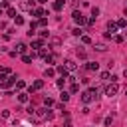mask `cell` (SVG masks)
Returning <instances> with one entry per match:
<instances>
[{
    "instance_id": "6da1fadb",
    "label": "cell",
    "mask_w": 127,
    "mask_h": 127,
    "mask_svg": "<svg viewBox=\"0 0 127 127\" xmlns=\"http://www.w3.org/2000/svg\"><path fill=\"white\" fill-rule=\"evenodd\" d=\"M117 91H119V83L117 81H111V83L105 85V95L113 97V95H117Z\"/></svg>"
},
{
    "instance_id": "7a4b0ae2",
    "label": "cell",
    "mask_w": 127,
    "mask_h": 127,
    "mask_svg": "<svg viewBox=\"0 0 127 127\" xmlns=\"http://www.w3.org/2000/svg\"><path fill=\"white\" fill-rule=\"evenodd\" d=\"M71 18H73V22L75 24H79V26H83V24H87V20H85V16L79 12V10H73V14H71Z\"/></svg>"
},
{
    "instance_id": "3957f363",
    "label": "cell",
    "mask_w": 127,
    "mask_h": 127,
    "mask_svg": "<svg viewBox=\"0 0 127 127\" xmlns=\"http://www.w3.org/2000/svg\"><path fill=\"white\" fill-rule=\"evenodd\" d=\"M16 75L12 73V75H6L4 79H2V83H0V87H12V85H16Z\"/></svg>"
},
{
    "instance_id": "277c9868",
    "label": "cell",
    "mask_w": 127,
    "mask_h": 127,
    "mask_svg": "<svg viewBox=\"0 0 127 127\" xmlns=\"http://www.w3.org/2000/svg\"><path fill=\"white\" fill-rule=\"evenodd\" d=\"M30 48H32L34 52H40V50H44V40H42V38H40V40H32Z\"/></svg>"
},
{
    "instance_id": "5b68a950",
    "label": "cell",
    "mask_w": 127,
    "mask_h": 127,
    "mask_svg": "<svg viewBox=\"0 0 127 127\" xmlns=\"http://www.w3.org/2000/svg\"><path fill=\"white\" fill-rule=\"evenodd\" d=\"M117 30H119L117 22H111V20H109V22H107V32H109L111 36H115V34H117Z\"/></svg>"
},
{
    "instance_id": "8992f818",
    "label": "cell",
    "mask_w": 127,
    "mask_h": 127,
    "mask_svg": "<svg viewBox=\"0 0 127 127\" xmlns=\"http://www.w3.org/2000/svg\"><path fill=\"white\" fill-rule=\"evenodd\" d=\"M42 87H44V81H42V79H36V81H32V85H30V93H32V91H40Z\"/></svg>"
},
{
    "instance_id": "52a82bcc",
    "label": "cell",
    "mask_w": 127,
    "mask_h": 127,
    "mask_svg": "<svg viewBox=\"0 0 127 127\" xmlns=\"http://www.w3.org/2000/svg\"><path fill=\"white\" fill-rule=\"evenodd\" d=\"M32 14H34V16L38 18V20H42L44 16H48V12H46L44 8H34V10H32Z\"/></svg>"
},
{
    "instance_id": "ba28073f",
    "label": "cell",
    "mask_w": 127,
    "mask_h": 127,
    "mask_svg": "<svg viewBox=\"0 0 127 127\" xmlns=\"http://www.w3.org/2000/svg\"><path fill=\"white\" fill-rule=\"evenodd\" d=\"M81 101H83V103H85V105H87V103H91V101H93V95H91V91H89V89H87V91H83V93H81Z\"/></svg>"
},
{
    "instance_id": "9c48e42d",
    "label": "cell",
    "mask_w": 127,
    "mask_h": 127,
    "mask_svg": "<svg viewBox=\"0 0 127 127\" xmlns=\"http://www.w3.org/2000/svg\"><path fill=\"white\" fill-rule=\"evenodd\" d=\"M64 65H65V69H67V71H75V69H77V64H75L73 60H65V64H64Z\"/></svg>"
},
{
    "instance_id": "30bf717a",
    "label": "cell",
    "mask_w": 127,
    "mask_h": 127,
    "mask_svg": "<svg viewBox=\"0 0 127 127\" xmlns=\"http://www.w3.org/2000/svg\"><path fill=\"white\" fill-rule=\"evenodd\" d=\"M56 71H58V73H60L62 77H65V79L69 77V71L65 69V65H58V67H56Z\"/></svg>"
},
{
    "instance_id": "8fae6325",
    "label": "cell",
    "mask_w": 127,
    "mask_h": 127,
    "mask_svg": "<svg viewBox=\"0 0 127 127\" xmlns=\"http://www.w3.org/2000/svg\"><path fill=\"white\" fill-rule=\"evenodd\" d=\"M26 50H28V46H26L24 42H18V44H16V52H18V54H22V56H24V54H26Z\"/></svg>"
},
{
    "instance_id": "7c38bea8",
    "label": "cell",
    "mask_w": 127,
    "mask_h": 127,
    "mask_svg": "<svg viewBox=\"0 0 127 127\" xmlns=\"http://www.w3.org/2000/svg\"><path fill=\"white\" fill-rule=\"evenodd\" d=\"M85 69H87V71H97V69H99V64H97V62H87Z\"/></svg>"
},
{
    "instance_id": "4fadbf2b",
    "label": "cell",
    "mask_w": 127,
    "mask_h": 127,
    "mask_svg": "<svg viewBox=\"0 0 127 127\" xmlns=\"http://www.w3.org/2000/svg\"><path fill=\"white\" fill-rule=\"evenodd\" d=\"M18 101H20V103H28V101H30V95L24 93V91H20V93H18Z\"/></svg>"
},
{
    "instance_id": "5bb4252c",
    "label": "cell",
    "mask_w": 127,
    "mask_h": 127,
    "mask_svg": "<svg viewBox=\"0 0 127 127\" xmlns=\"http://www.w3.org/2000/svg\"><path fill=\"white\" fill-rule=\"evenodd\" d=\"M34 56H36V52H32V56H30V54H24V56H22V62H24V64H32V58H34Z\"/></svg>"
},
{
    "instance_id": "9a60e30c",
    "label": "cell",
    "mask_w": 127,
    "mask_h": 127,
    "mask_svg": "<svg viewBox=\"0 0 127 127\" xmlns=\"http://www.w3.org/2000/svg\"><path fill=\"white\" fill-rule=\"evenodd\" d=\"M0 75H2V77H6V75H12V71H10L8 67H4V65H0Z\"/></svg>"
},
{
    "instance_id": "2e32d148",
    "label": "cell",
    "mask_w": 127,
    "mask_h": 127,
    "mask_svg": "<svg viewBox=\"0 0 127 127\" xmlns=\"http://www.w3.org/2000/svg\"><path fill=\"white\" fill-rule=\"evenodd\" d=\"M6 14H8V18H12V20H14V18H16V16H18V14H16V10H14V8H12V6H10V8H8V10H6Z\"/></svg>"
},
{
    "instance_id": "e0dca14e",
    "label": "cell",
    "mask_w": 127,
    "mask_h": 127,
    "mask_svg": "<svg viewBox=\"0 0 127 127\" xmlns=\"http://www.w3.org/2000/svg\"><path fill=\"white\" fill-rule=\"evenodd\" d=\"M93 48H95V50H97V52H105V50H107V46H105V44H103V42H99V44H95V46H93Z\"/></svg>"
},
{
    "instance_id": "ac0fdd59",
    "label": "cell",
    "mask_w": 127,
    "mask_h": 127,
    "mask_svg": "<svg viewBox=\"0 0 127 127\" xmlns=\"http://www.w3.org/2000/svg\"><path fill=\"white\" fill-rule=\"evenodd\" d=\"M44 75H46V77H54V75H56V69H54V67H48V69L44 71Z\"/></svg>"
},
{
    "instance_id": "d6986e66",
    "label": "cell",
    "mask_w": 127,
    "mask_h": 127,
    "mask_svg": "<svg viewBox=\"0 0 127 127\" xmlns=\"http://www.w3.org/2000/svg\"><path fill=\"white\" fill-rule=\"evenodd\" d=\"M99 77H101L103 81H111V73H109V71H101V75H99Z\"/></svg>"
},
{
    "instance_id": "ffe728a7",
    "label": "cell",
    "mask_w": 127,
    "mask_h": 127,
    "mask_svg": "<svg viewBox=\"0 0 127 127\" xmlns=\"http://www.w3.org/2000/svg\"><path fill=\"white\" fill-rule=\"evenodd\" d=\"M62 8H64V0H56V2H54V10H58V12H60Z\"/></svg>"
},
{
    "instance_id": "44dd1931",
    "label": "cell",
    "mask_w": 127,
    "mask_h": 127,
    "mask_svg": "<svg viewBox=\"0 0 127 127\" xmlns=\"http://www.w3.org/2000/svg\"><path fill=\"white\" fill-rule=\"evenodd\" d=\"M71 34H73V36H79V38H81V36H83V30H81V28H73V30H71Z\"/></svg>"
},
{
    "instance_id": "7402d4cb",
    "label": "cell",
    "mask_w": 127,
    "mask_h": 127,
    "mask_svg": "<svg viewBox=\"0 0 127 127\" xmlns=\"http://www.w3.org/2000/svg\"><path fill=\"white\" fill-rule=\"evenodd\" d=\"M24 87H26V81H22V79H18V81H16V89H20V91H22Z\"/></svg>"
},
{
    "instance_id": "603a6c76",
    "label": "cell",
    "mask_w": 127,
    "mask_h": 127,
    "mask_svg": "<svg viewBox=\"0 0 127 127\" xmlns=\"http://www.w3.org/2000/svg\"><path fill=\"white\" fill-rule=\"evenodd\" d=\"M44 105H46V107H52V105H54V99H52V97H44Z\"/></svg>"
},
{
    "instance_id": "cb8c5ba5",
    "label": "cell",
    "mask_w": 127,
    "mask_h": 127,
    "mask_svg": "<svg viewBox=\"0 0 127 127\" xmlns=\"http://www.w3.org/2000/svg\"><path fill=\"white\" fill-rule=\"evenodd\" d=\"M14 24H16V26H22V24H24V18H22V16H16V18H14Z\"/></svg>"
},
{
    "instance_id": "d4e9b609",
    "label": "cell",
    "mask_w": 127,
    "mask_h": 127,
    "mask_svg": "<svg viewBox=\"0 0 127 127\" xmlns=\"http://www.w3.org/2000/svg\"><path fill=\"white\" fill-rule=\"evenodd\" d=\"M117 26H119V28H125V26H127V20H125V18H119V20H117Z\"/></svg>"
},
{
    "instance_id": "484cf974",
    "label": "cell",
    "mask_w": 127,
    "mask_h": 127,
    "mask_svg": "<svg viewBox=\"0 0 127 127\" xmlns=\"http://www.w3.org/2000/svg\"><path fill=\"white\" fill-rule=\"evenodd\" d=\"M113 42H115V44H121V42H123V36H121V34H115V36H113Z\"/></svg>"
},
{
    "instance_id": "4316f807",
    "label": "cell",
    "mask_w": 127,
    "mask_h": 127,
    "mask_svg": "<svg viewBox=\"0 0 127 127\" xmlns=\"http://www.w3.org/2000/svg\"><path fill=\"white\" fill-rule=\"evenodd\" d=\"M60 97H62V101H64V103H65V101H69V93H67V91H62V95H60Z\"/></svg>"
},
{
    "instance_id": "83f0119b",
    "label": "cell",
    "mask_w": 127,
    "mask_h": 127,
    "mask_svg": "<svg viewBox=\"0 0 127 127\" xmlns=\"http://www.w3.org/2000/svg\"><path fill=\"white\" fill-rule=\"evenodd\" d=\"M97 14H99V8L93 6V8H91V18H97Z\"/></svg>"
},
{
    "instance_id": "f1b7e54d",
    "label": "cell",
    "mask_w": 127,
    "mask_h": 127,
    "mask_svg": "<svg viewBox=\"0 0 127 127\" xmlns=\"http://www.w3.org/2000/svg\"><path fill=\"white\" fill-rule=\"evenodd\" d=\"M81 42H83V44H91V38H89V36H85V34H83V36H81Z\"/></svg>"
},
{
    "instance_id": "f546056e",
    "label": "cell",
    "mask_w": 127,
    "mask_h": 127,
    "mask_svg": "<svg viewBox=\"0 0 127 127\" xmlns=\"http://www.w3.org/2000/svg\"><path fill=\"white\" fill-rule=\"evenodd\" d=\"M111 123H113V117H105V121H103V125H105V127H109Z\"/></svg>"
},
{
    "instance_id": "4dcf8cb0",
    "label": "cell",
    "mask_w": 127,
    "mask_h": 127,
    "mask_svg": "<svg viewBox=\"0 0 127 127\" xmlns=\"http://www.w3.org/2000/svg\"><path fill=\"white\" fill-rule=\"evenodd\" d=\"M40 36H42V40H46V38L50 36V32H48V30H42V32H40Z\"/></svg>"
},
{
    "instance_id": "1f68e13d",
    "label": "cell",
    "mask_w": 127,
    "mask_h": 127,
    "mask_svg": "<svg viewBox=\"0 0 127 127\" xmlns=\"http://www.w3.org/2000/svg\"><path fill=\"white\" fill-rule=\"evenodd\" d=\"M64 83H65V77H60V79H58V87L62 89V87H64Z\"/></svg>"
},
{
    "instance_id": "d6a6232c",
    "label": "cell",
    "mask_w": 127,
    "mask_h": 127,
    "mask_svg": "<svg viewBox=\"0 0 127 127\" xmlns=\"http://www.w3.org/2000/svg\"><path fill=\"white\" fill-rule=\"evenodd\" d=\"M79 91V85L77 83H71V93H77Z\"/></svg>"
},
{
    "instance_id": "836d02e7",
    "label": "cell",
    "mask_w": 127,
    "mask_h": 127,
    "mask_svg": "<svg viewBox=\"0 0 127 127\" xmlns=\"http://www.w3.org/2000/svg\"><path fill=\"white\" fill-rule=\"evenodd\" d=\"M77 56H79V58H85V50H81V48H77Z\"/></svg>"
},
{
    "instance_id": "e575fe53",
    "label": "cell",
    "mask_w": 127,
    "mask_h": 127,
    "mask_svg": "<svg viewBox=\"0 0 127 127\" xmlns=\"http://www.w3.org/2000/svg\"><path fill=\"white\" fill-rule=\"evenodd\" d=\"M46 24H48V20H46V18H42V20H38V26H46Z\"/></svg>"
},
{
    "instance_id": "d590c367",
    "label": "cell",
    "mask_w": 127,
    "mask_h": 127,
    "mask_svg": "<svg viewBox=\"0 0 127 127\" xmlns=\"http://www.w3.org/2000/svg\"><path fill=\"white\" fill-rule=\"evenodd\" d=\"M64 127H73V125H71L69 121H65V123H64Z\"/></svg>"
},
{
    "instance_id": "8d00e7d4",
    "label": "cell",
    "mask_w": 127,
    "mask_h": 127,
    "mask_svg": "<svg viewBox=\"0 0 127 127\" xmlns=\"http://www.w3.org/2000/svg\"><path fill=\"white\" fill-rule=\"evenodd\" d=\"M123 77H125V79H127V67H125V69H123Z\"/></svg>"
},
{
    "instance_id": "74e56055",
    "label": "cell",
    "mask_w": 127,
    "mask_h": 127,
    "mask_svg": "<svg viewBox=\"0 0 127 127\" xmlns=\"http://www.w3.org/2000/svg\"><path fill=\"white\" fill-rule=\"evenodd\" d=\"M38 2H40V4H44V2H48V0H38Z\"/></svg>"
},
{
    "instance_id": "f35d334b",
    "label": "cell",
    "mask_w": 127,
    "mask_h": 127,
    "mask_svg": "<svg viewBox=\"0 0 127 127\" xmlns=\"http://www.w3.org/2000/svg\"><path fill=\"white\" fill-rule=\"evenodd\" d=\"M125 95H127V89H125Z\"/></svg>"
},
{
    "instance_id": "ab89813d",
    "label": "cell",
    "mask_w": 127,
    "mask_h": 127,
    "mask_svg": "<svg viewBox=\"0 0 127 127\" xmlns=\"http://www.w3.org/2000/svg\"><path fill=\"white\" fill-rule=\"evenodd\" d=\"M125 38H127V32H125Z\"/></svg>"
},
{
    "instance_id": "60d3db41",
    "label": "cell",
    "mask_w": 127,
    "mask_h": 127,
    "mask_svg": "<svg viewBox=\"0 0 127 127\" xmlns=\"http://www.w3.org/2000/svg\"><path fill=\"white\" fill-rule=\"evenodd\" d=\"M36 2H38V0H36Z\"/></svg>"
}]
</instances>
